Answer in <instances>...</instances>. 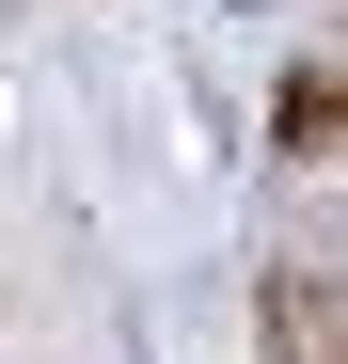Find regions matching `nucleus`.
Returning <instances> with one entry per match:
<instances>
[{"instance_id":"obj_2","label":"nucleus","mask_w":348,"mask_h":364,"mask_svg":"<svg viewBox=\"0 0 348 364\" xmlns=\"http://www.w3.org/2000/svg\"><path fill=\"white\" fill-rule=\"evenodd\" d=\"M269 348H332V269H269Z\"/></svg>"},{"instance_id":"obj_1","label":"nucleus","mask_w":348,"mask_h":364,"mask_svg":"<svg viewBox=\"0 0 348 364\" xmlns=\"http://www.w3.org/2000/svg\"><path fill=\"white\" fill-rule=\"evenodd\" d=\"M332 127H348V95H332V64H301V80H285V111H269L285 174H332Z\"/></svg>"}]
</instances>
